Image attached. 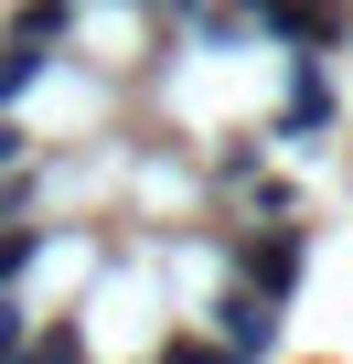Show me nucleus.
Segmentation results:
<instances>
[{
	"label": "nucleus",
	"instance_id": "1",
	"mask_svg": "<svg viewBox=\"0 0 353 364\" xmlns=\"http://www.w3.org/2000/svg\"><path fill=\"white\" fill-rule=\"evenodd\" d=\"M278 343V289H225V353H268Z\"/></svg>",
	"mask_w": 353,
	"mask_h": 364
},
{
	"label": "nucleus",
	"instance_id": "2",
	"mask_svg": "<svg viewBox=\"0 0 353 364\" xmlns=\"http://www.w3.org/2000/svg\"><path fill=\"white\" fill-rule=\"evenodd\" d=\"M246 268H257V289H278V300H289V279H300V236L278 225L268 247H246Z\"/></svg>",
	"mask_w": 353,
	"mask_h": 364
},
{
	"label": "nucleus",
	"instance_id": "3",
	"mask_svg": "<svg viewBox=\"0 0 353 364\" xmlns=\"http://www.w3.org/2000/svg\"><path fill=\"white\" fill-rule=\"evenodd\" d=\"M33 247H43V225H11V236H0V289H11V279L33 268Z\"/></svg>",
	"mask_w": 353,
	"mask_h": 364
},
{
	"label": "nucleus",
	"instance_id": "4",
	"mask_svg": "<svg viewBox=\"0 0 353 364\" xmlns=\"http://www.w3.org/2000/svg\"><path fill=\"white\" fill-rule=\"evenodd\" d=\"M0 353H22V300L0 289Z\"/></svg>",
	"mask_w": 353,
	"mask_h": 364
},
{
	"label": "nucleus",
	"instance_id": "5",
	"mask_svg": "<svg viewBox=\"0 0 353 364\" xmlns=\"http://www.w3.org/2000/svg\"><path fill=\"white\" fill-rule=\"evenodd\" d=\"M11 161H22V129H11V118H0V171H11Z\"/></svg>",
	"mask_w": 353,
	"mask_h": 364
}]
</instances>
